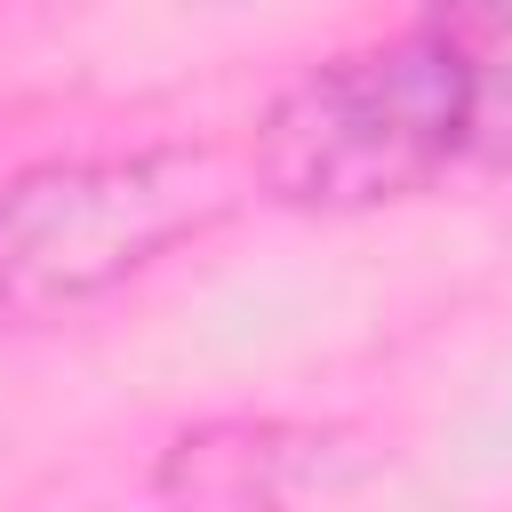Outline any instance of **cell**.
Listing matches in <instances>:
<instances>
[{
  "label": "cell",
  "instance_id": "1",
  "mask_svg": "<svg viewBox=\"0 0 512 512\" xmlns=\"http://www.w3.org/2000/svg\"><path fill=\"white\" fill-rule=\"evenodd\" d=\"M248 168L272 200L320 216L512 168V8H432L320 56L264 104Z\"/></svg>",
  "mask_w": 512,
  "mask_h": 512
},
{
  "label": "cell",
  "instance_id": "2",
  "mask_svg": "<svg viewBox=\"0 0 512 512\" xmlns=\"http://www.w3.org/2000/svg\"><path fill=\"white\" fill-rule=\"evenodd\" d=\"M240 200L224 152L144 144V152H72L16 168L0 184V320H56L168 248L224 224Z\"/></svg>",
  "mask_w": 512,
  "mask_h": 512
},
{
  "label": "cell",
  "instance_id": "3",
  "mask_svg": "<svg viewBox=\"0 0 512 512\" xmlns=\"http://www.w3.org/2000/svg\"><path fill=\"white\" fill-rule=\"evenodd\" d=\"M336 472V432L280 416H224L168 440L152 488L168 512H304V496Z\"/></svg>",
  "mask_w": 512,
  "mask_h": 512
}]
</instances>
